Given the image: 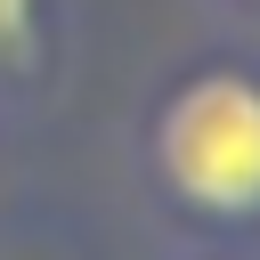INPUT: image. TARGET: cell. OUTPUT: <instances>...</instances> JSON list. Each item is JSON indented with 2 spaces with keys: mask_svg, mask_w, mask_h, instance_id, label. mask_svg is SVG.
I'll return each instance as SVG.
<instances>
[{
  "mask_svg": "<svg viewBox=\"0 0 260 260\" xmlns=\"http://www.w3.org/2000/svg\"><path fill=\"white\" fill-rule=\"evenodd\" d=\"M32 32V0H0V57H16Z\"/></svg>",
  "mask_w": 260,
  "mask_h": 260,
  "instance_id": "2",
  "label": "cell"
},
{
  "mask_svg": "<svg viewBox=\"0 0 260 260\" xmlns=\"http://www.w3.org/2000/svg\"><path fill=\"white\" fill-rule=\"evenodd\" d=\"M154 154L195 211H219V219L260 211V89L244 73L187 81L154 130Z\"/></svg>",
  "mask_w": 260,
  "mask_h": 260,
  "instance_id": "1",
  "label": "cell"
}]
</instances>
